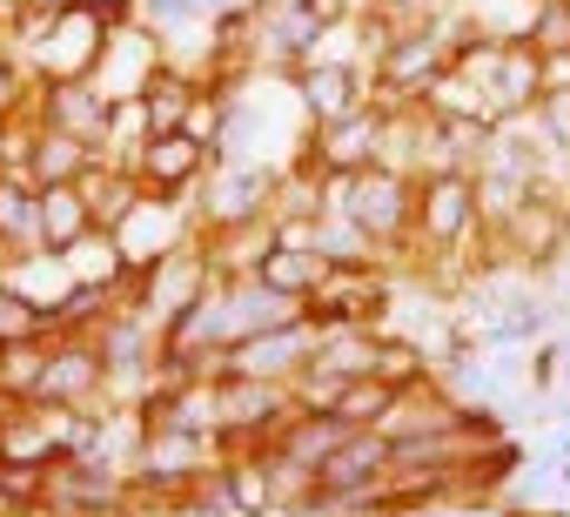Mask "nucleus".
<instances>
[{"label":"nucleus","instance_id":"5","mask_svg":"<svg viewBox=\"0 0 570 517\" xmlns=\"http://www.w3.org/2000/svg\"><path fill=\"white\" fill-rule=\"evenodd\" d=\"M376 148H383V101H363V108H350V115H336V121H309L296 162H309L316 175L343 182V175L370 168Z\"/></svg>","mask_w":570,"mask_h":517},{"label":"nucleus","instance_id":"20","mask_svg":"<svg viewBox=\"0 0 570 517\" xmlns=\"http://www.w3.org/2000/svg\"><path fill=\"white\" fill-rule=\"evenodd\" d=\"M262 8H309V0H262Z\"/></svg>","mask_w":570,"mask_h":517},{"label":"nucleus","instance_id":"10","mask_svg":"<svg viewBox=\"0 0 570 517\" xmlns=\"http://www.w3.org/2000/svg\"><path fill=\"white\" fill-rule=\"evenodd\" d=\"M35 115L68 128V135H88L101 148V128H108V95L95 81H41L35 75Z\"/></svg>","mask_w":570,"mask_h":517},{"label":"nucleus","instance_id":"14","mask_svg":"<svg viewBox=\"0 0 570 517\" xmlns=\"http://www.w3.org/2000/svg\"><path fill=\"white\" fill-rule=\"evenodd\" d=\"M396 397H403V390H390V383L370 370V377H350V383L336 390V417H343V423H383V417L396 410Z\"/></svg>","mask_w":570,"mask_h":517},{"label":"nucleus","instance_id":"15","mask_svg":"<svg viewBox=\"0 0 570 517\" xmlns=\"http://www.w3.org/2000/svg\"><path fill=\"white\" fill-rule=\"evenodd\" d=\"M21 115H35V68L21 48H8L0 55V121H21Z\"/></svg>","mask_w":570,"mask_h":517},{"label":"nucleus","instance_id":"3","mask_svg":"<svg viewBox=\"0 0 570 517\" xmlns=\"http://www.w3.org/2000/svg\"><path fill=\"white\" fill-rule=\"evenodd\" d=\"M108 35H115V21H108L101 0H75V8L48 14L41 41L28 48V68L41 81H95V68L108 55Z\"/></svg>","mask_w":570,"mask_h":517},{"label":"nucleus","instance_id":"21","mask_svg":"<svg viewBox=\"0 0 570 517\" xmlns=\"http://www.w3.org/2000/svg\"><path fill=\"white\" fill-rule=\"evenodd\" d=\"M8 48H14V35H8V21H0V55H8Z\"/></svg>","mask_w":570,"mask_h":517},{"label":"nucleus","instance_id":"17","mask_svg":"<svg viewBox=\"0 0 570 517\" xmlns=\"http://www.w3.org/2000/svg\"><path fill=\"white\" fill-rule=\"evenodd\" d=\"M530 128L543 135L550 155H570V88H543L530 108Z\"/></svg>","mask_w":570,"mask_h":517},{"label":"nucleus","instance_id":"11","mask_svg":"<svg viewBox=\"0 0 570 517\" xmlns=\"http://www.w3.org/2000/svg\"><path fill=\"white\" fill-rule=\"evenodd\" d=\"M88 228H101V222H95L88 188H81V182H48V188H41V248L68 255Z\"/></svg>","mask_w":570,"mask_h":517},{"label":"nucleus","instance_id":"16","mask_svg":"<svg viewBox=\"0 0 570 517\" xmlns=\"http://www.w3.org/2000/svg\"><path fill=\"white\" fill-rule=\"evenodd\" d=\"M14 336H48V310L0 276V343H14Z\"/></svg>","mask_w":570,"mask_h":517},{"label":"nucleus","instance_id":"4","mask_svg":"<svg viewBox=\"0 0 570 517\" xmlns=\"http://www.w3.org/2000/svg\"><path fill=\"white\" fill-rule=\"evenodd\" d=\"M316 357V316H296V323H268L255 336H235L215 350V377H268V383H296V370Z\"/></svg>","mask_w":570,"mask_h":517},{"label":"nucleus","instance_id":"9","mask_svg":"<svg viewBox=\"0 0 570 517\" xmlns=\"http://www.w3.org/2000/svg\"><path fill=\"white\" fill-rule=\"evenodd\" d=\"M215 168V148L195 142L188 128H168V135H148V148L135 155V175L148 195H195Z\"/></svg>","mask_w":570,"mask_h":517},{"label":"nucleus","instance_id":"8","mask_svg":"<svg viewBox=\"0 0 570 517\" xmlns=\"http://www.w3.org/2000/svg\"><path fill=\"white\" fill-rule=\"evenodd\" d=\"M289 95L303 101V121H336L376 101V81H370V61H303L289 75Z\"/></svg>","mask_w":570,"mask_h":517},{"label":"nucleus","instance_id":"18","mask_svg":"<svg viewBox=\"0 0 570 517\" xmlns=\"http://www.w3.org/2000/svg\"><path fill=\"white\" fill-rule=\"evenodd\" d=\"M530 48H570V0H530V28H523Z\"/></svg>","mask_w":570,"mask_h":517},{"label":"nucleus","instance_id":"2","mask_svg":"<svg viewBox=\"0 0 570 517\" xmlns=\"http://www.w3.org/2000/svg\"><path fill=\"white\" fill-rule=\"evenodd\" d=\"M476 242V175L443 162V168H423L416 175V255H463Z\"/></svg>","mask_w":570,"mask_h":517},{"label":"nucleus","instance_id":"13","mask_svg":"<svg viewBox=\"0 0 570 517\" xmlns=\"http://www.w3.org/2000/svg\"><path fill=\"white\" fill-rule=\"evenodd\" d=\"M323 270H330V255H323V248H303V242H275V248L262 255V270H255V276L309 303V290L323 283Z\"/></svg>","mask_w":570,"mask_h":517},{"label":"nucleus","instance_id":"6","mask_svg":"<svg viewBox=\"0 0 570 517\" xmlns=\"http://www.w3.org/2000/svg\"><path fill=\"white\" fill-rule=\"evenodd\" d=\"M396 283L383 263H330L323 283L309 290V316L316 323H390Z\"/></svg>","mask_w":570,"mask_h":517},{"label":"nucleus","instance_id":"19","mask_svg":"<svg viewBox=\"0 0 570 517\" xmlns=\"http://www.w3.org/2000/svg\"><path fill=\"white\" fill-rule=\"evenodd\" d=\"M28 8H48V14H61V8H75V0H28Z\"/></svg>","mask_w":570,"mask_h":517},{"label":"nucleus","instance_id":"12","mask_svg":"<svg viewBox=\"0 0 570 517\" xmlns=\"http://www.w3.org/2000/svg\"><path fill=\"white\" fill-rule=\"evenodd\" d=\"M0 242H8L14 255L41 248V182L21 175V168L0 175Z\"/></svg>","mask_w":570,"mask_h":517},{"label":"nucleus","instance_id":"22","mask_svg":"<svg viewBox=\"0 0 570 517\" xmlns=\"http://www.w3.org/2000/svg\"><path fill=\"white\" fill-rule=\"evenodd\" d=\"M8 263H14V248H8V242H0V270H8Z\"/></svg>","mask_w":570,"mask_h":517},{"label":"nucleus","instance_id":"1","mask_svg":"<svg viewBox=\"0 0 570 517\" xmlns=\"http://www.w3.org/2000/svg\"><path fill=\"white\" fill-rule=\"evenodd\" d=\"M330 208H343L383 255L416 242V175L396 162H370V168L330 182Z\"/></svg>","mask_w":570,"mask_h":517},{"label":"nucleus","instance_id":"7","mask_svg":"<svg viewBox=\"0 0 570 517\" xmlns=\"http://www.w3.org/2000/svg\"><path fill=\"white\" fill-rule=\"evenodd\" d=\"M101 397H108V357H101V343L75 336V330H55L35 403H101Z\"/></svg>","mask_w":570,"mask_h":517}]
</instances>
